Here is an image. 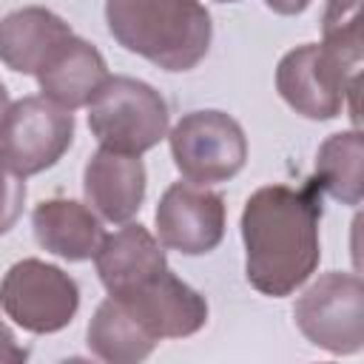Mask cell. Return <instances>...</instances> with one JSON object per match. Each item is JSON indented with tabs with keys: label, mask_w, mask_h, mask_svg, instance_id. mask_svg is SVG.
I'll return each mask as SVG.
<instances>
[{
	"label": "cell",
	"mask_w": 364,
	"mask_h": 364,
	"mask_svg": "<svg viewBox=\"0 0 364 364\" xmlns=\"http://www.w3.org/2000/svg\"><path fill=\"white\" fill-rule=\"evenodd\" d=\"M358 68L324 43H304L279 60L276 91L307 119H336L344 111L350 85L361 80Z\"/></svg>",
	"instance_id": "277c9868"
},
{
	"label": "cell",
	"mask_w": 364,
	"mask_h": 364,
	"mask_svg": "<svg viewBox=\"0 0 364 364\" xmlns=\"http://www.w3.org/2000/svg\"><path fill=\"white\" fill-rule=\"evenodd\" d=\"M222 3H233V0H222Z\"/></svg>",
	"instance_id": "603a6c76"
},
{
	"label": "cell",
	"mask_w": 364,
	"mask_h": 364,
	"mask_svg": "<svg viewBox=\"0 0 364 364\" xmlns=\"http://www.w3.org/2000/svg\"><path fill=\"white\" fill-rule=\"evenodd\" d=\"M74 139V114L46 97H23L0 122V151L23 176L51 168Z\"/></svg>",
	"instance_id": "ba28073f"
},
{
	"label": "cell",
	"mask_w": 364,
	"mask_h": 364,
	"mask_svg": "<svg viewBox=\"0 0 364 364\" xmlns=\"http://www.w3.org/2000/svg\"><path fill=\"white\" fill-rule=\"evenodd\" d=\"M71 34V26L43 6L17 9L0 20V63L17 74H37Z\"/></svg>",
	"instance_id": "5bb4252c"
},
{
	"label": "cell",
	"mask_w": 364,
	"mask_h": 364,
	"mask_svg": "<svg viewBox=\"0 0 364 364\" xmlns=\"http://www.w3.org/2000/svg\"><path fill=\"white\" fill-rule=\"evenodd\" d=\"M156 341L162 338H185L205 327L208 301L171 267L145 279L142 284L114 296Z\"/></svg>",
	"instance_id": "30bf717a"
},
{
	"label": "cell",
	"mask_w": 364,
	"mask_h": 364,
	"mask_svg": "<svg viewBox=\"0 0 364 364\" xmlns=\"http://www.w3.org/2000/svg\"><path fill=\"white\" fill-rule=\"evenodd\" d=\"M34 77L46 100L74 111L88 105L111 74L102 54L88 40L71 34L54 48V54L46 60V65Z\"/></svg>",
	"instance_id": "7c38bea8"
},
{
	"label": "cell",
	"mask_w": 364,
	"mask_h": 364,
	"mask_svg": "<svg viewBox=\"0 0 364 364\" xmlns=\"http://www.w3.org/2000/svg\"><path fill=\"white\" fill-rule=\"evenodd\" d=\"M94 264L108 296H117L165 270L168 259L154 233L136 222L102 236L94 253Z\"/></svg>",
	"instance_id": "4fadbf2b"
},
{
	"label": "cell",
	"mask_w": 364,
	"mask_h": 364,
	"mask_svg": "<svg viewBox=\"0 0 364 364\" xmlns=\"http://www.w3.org/2000/svg\"><path fill=\"white\" fill-rule=\"evenodd\" d=\"M91 355L108 364H139L159 344L114 296H108L91 316L85 330Z\"/></svg>",
	"instance_id": "2e32d148"
},
{
	"label": "cell",
	"mask_w": 364,
	"mask_h": 364,
	"mask_svg": "<svg viewBox=\"0 0 364 364\" xmlns=\"http://www.w3.org/2000/svg\"><path fill=\"white\" fill-rule=\"evenodd\" d=\"M23 205H26V176L14 171L0 151V236L17 225Z\"/></svg>",
	"instance_id": "d6986e66"
},
{
	"label": "cell",
	"mask_w": 364,
	"mask_h": 364,
	"mask_svg": "<svg viewBox=\"0 0 364 364\" xmlns=\"http://www.w3.org/2000/svg\"><path fill=\"white\" fill-rule=\"evenodd\" d=\"M168 139L176 171L196 185L228 182L247 162V136L225 111H191Z\"/></svg>",
	"instance_id": "52a82bcc"
},
{
	"label": "cell",
	"mask_w": 364,
	"mask_h": 364,
	"mask_svg": "<svg viewBox=\"0 0 364 364\" xmlns=\"http://www.w3.org/2000/svg\"><path fill=\"white\" fill-rule=\"evenodd\" d=\"M88 128L100 148L145 154L168 134V102L134 77H108L88 102Z\"/></svg>",
	"instance_id": "3957f363"
},
{
	"label": "cell",
	"mask_w": 364,
	"mask_h": 364,
	"mask_svg": "<svg viewBox=\"0 0 364 364\" xmlns=\"http://www.w3.org/2000/svg\"><path fill=\"white\" fill-rule=\"evenodd\" d=\"M37 245L65 262L94 259L102 242V222L77 199H46L31 213Z\"/></svg>",
	"instance_id": "9a60e30c"
},
{
	"label": "cell",
	"mask_w": 364,
	"mask_h": 364,
	"mask_svg": "<svg viewBox=\"0 0 364 364\" xmlns=\"http://www.w3.org/2000/svg\"><path fill=\"white\" fill-rule=\"evenodd\" d=\"M9 91H6V85L0 82V122H3V117H6V111H9Z\"/></svg>",
	"instance_id": "7402d4cb"
},
{
	"label": "cell",
	"mask_w": 364,
	"mask_h": 364,
	"mask_svg": "<svg viewBox=\"0 0 364 364\" xmlns=\"http://www.w3.org/2000/svg\"><path fill=\"white\" fill-rule=\"evenodd\" d=\"M321 188L307 179L301 188L264 185L250 193L242 210L245 276L273 299L290 296L318 267Z\"/></svg>",
	"instance_id": "6da1fadb"
},
{
	"label": "cell",
	"mask_w": 364,
	"mask_h": 364,
	"mask_svg": "<svg viewBox=\"0 0 364 364\" xmlns=\"http://www.w3.org/2000/svg\"><path fill=\"white\" fill-rule=\"evenodd\" d=\"M361 162H364V139L361 131H341L321 142L316 154V185L338 199L341 205L361 202Z\"/></svg>",
	"instance_id": "e0dca14e"
},
{
	"label": "cell",
	"mask_w": 364,
	"mask_h": 364,
	"mask_svg": "<svg viewBox=\"0 0 364 364\" xmlns=\"http://www.w3.org/2000/svg\"><path fill=\"white\" fill-rule=\"evenodd\" d=\"M0 307L23 330L48 336L71 324L80 307L77 282L40 259L14 262L0 282Z\"/></svg>",
	"instance_id": "8992f818"
},
{
	"label": "cell",
	"mask_w": 364,
	"mask_h": 364,
	"mask_svg": "<svg viewBox=\"0 0 364 364\" xmlns=\"http://www.w3.org/2000/svg\"><path fill=\"white\" fill-rule=\"evenodd\" d=\"M296 327L301 336L333 353L353 355L364 347V284L355 273H324L318 276L293 307Z\"/></svg>",
	"instance_id": "5b68a950"
},
{
	"label": "cell",
	"mask_w": 364,
	"mask_h": 364,
	"mask_svg": "<svg viewBox=\"0 0 364 364\" xmlns=\"http://www.w3.org/2000/svg\"><path fill=\"white\" fill-rule=\"evenodd\" d=\"M82 191L102 219L128 222L139 213L145 199V165L134 154L100 148L85 165Z\"/></svg>",
	"instance_id": "8fae6325"
},
{
	"label": "cell",
	"mask_w": 364,
	"mask_h": 364,
	"mask_svg": "<svg viewBox=\"0 0 364 364\" xmlns=\"http://www.w3.org/2000/svg\"><path fill=\"white\" fill-rule=\"evenodd\" d=\"M310 3H313V0H264V6H267L270 11H276V14H282V17H296V14H301Z\"/></svg>",
	"instance_id": "44dd1931"
},
{
	"label": "cell",
	"mask_w": 364,
	"mask_h": 364,
	"mask_svg": "<svg viewBox=\"0 0 364 364\" xmlns=\"http://www.w3.org/2000/svg\"><path fill=\"white\" fill-rule=\"evenodd\" d=\"M321 34L324 46L361 65V0H327Z\"/></svg>",
	"instance_id": "ac0fdd59"
},
{
	"label": "cell",
	"mask_w": 364,
	"mask_h": 364,
	"mask_svg": "<svg viewBox=\"0 0 364 364\" xmlns=\"http://www.w3.org/2000/svg\"><path fill=\"white\" fill-rule=\"evenodd\" d=\"M105 23L125 51L165 71H191L213 37L199 0H105Z\"/></svg>",
	"instance_id": "7a4b0ae2"
},
{
	"label": "cell",
	"mask_w": 364,
	"mask_h": 364,
	"mask_svg": "<svg viewBox=\"0 0 364 364\" xmlns=\"http://www.w3.org/2000/svg\"><path fill=\"white\" fill-rule=\"evenodd\" d=\"M28 358V350L17 344L14 333L9 330V324L0 318V364H20Z\"/></svg>",
	"instance_id": "ffe728a7"
},
{
	"label": "cell",
	"mask_w": 364,
	"mask_h": 364,
	"mask_svg": "<svg viewBox=\"0 0 364 364\" xmlns=\"http://www.w3.org/2000/svg\"><path fill=\"white\" fill-rule=\"evenodd\" d=\"M154 219L162 247L185 256H202L225 236V199L208 185L173 182L162 193Z\"/></svg>",
	"instance_id": "9c48e42d"
}]
</instances>
